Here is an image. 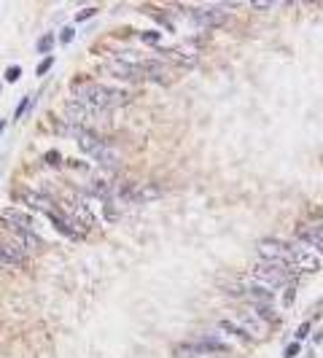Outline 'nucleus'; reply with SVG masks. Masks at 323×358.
Returning <instances> with one entry per match:
<instances>
[{
    "label": "nucleus",
    "mask_w": 323,
    "mask_h": 358,
    "mask_svg": "<svg viewBox=\"0 0 323 358\" xmlns=\"http://www.w3.org/2000/svg\"><path fill=\"white\" fill-rule=\"evenodd\" d=\"M291 253H293V267L302 269V272H315V269H320V264H323L320 253L315 248H310V245H305L302 240L291 242Z\"/></svg>",
    "instance_id": "423d86ee"
},
{
    "label": "nucleus",
    "mask_w": 323,
    "mask_h": 358,
    "mask_svg": "<svg viewBox=\"0 0 323 358\" xmlns=\"http://www.w3.org/2000/svg\"><path fill=\"white\" fill-rule=\"evenodd\" d=\"M0 218L11 226V229H35V218H33V215H27L22 210H14V207L3 210V213H0Z\"/></svg>",
    "instance_id": "ddd939ff"
},
{
    "label": "nucleus",
    "mask_w": 323,
    "mask_h": 358,
    "mask_svg": "<svg viewBox=\"0 0 323 358\" xmlns=\"http://www.w3.org/2000/svg\"><path fill=\"white\" fill-rule=\"evenodd\" d=\"M30 108V97H24L22 102H19V108H16V113H14V119H22V113Z\"/></svg>",
    "instance_id": "412c9836"
},
{
    "label": "nucleus",
    "mask_w": 323,
    "mask_h": 358,
    "mask_svg": "<svg viewBox=\"0 0 323 358\" xmlns=\"http://www.w3.org/2000/svg\"><path fill=\"white\" fill-rule=\"evenodd\" d=\"M51 65H54V57L49 54V57H43V60H41V65L35 68V73H38V75H46V73L51 70Z\"/></svg>",
    "instance_id": "6ab92c4d"
},
{
    "label": "nucleus",
    "mask_w": 323,
    "mask_h": 358,
    "mask_svg": "<svg viewBox=\"0 0 323 358\" xmlns=\"http://www.w3.org/2000/svg\"><path fill=\"white\" fill-rule=\"evenodd\" d=\"M24 197V202L33 207V210H38V213H43V215H51L60 210V202L54 200V194H43V191H33V188H27V191L22 194Z\"/></svg>",
    "instance_id": "0eeeda50"
},
{
    "label": "nucleus",
    "mask_w": 323,
    "mask_h": 358,
    "mask_svg": "<svg viewBox=\"0 0 323 358\" xmlns=\"http://www.w3.org/2000/svg\"><path fill=\"white\" fill-rule=\"evenodd\" d=\"M46 162H49V164H54V167H57V164L62 162V156L57 154V151H49V154H46Z\"/></svg>",
    "instance_id": "5701e85b"
},
{
    "label": "nucleus",
    "mask_w": 323,
    "mask_h": 358,
    "mask_svg": "<svg viewBox=\"0 0 323 358\" xmlns=\"http://www.w3.org/2000/svg\"><path fill=\"white\" fill-rule=\"evenodd\" d=\"M75 100L87 102L92 108H100V111H111V108H119L124 102H129V94L121 89L102 87V84H81V87H75Z\"/></svg>",
    "instance_id": "f03ea898"
},
{
    "label": "nucleus",
    "mask_w": 323,
    "mask_h": 358,
    "mask_svg": "<svg viewBox=\"0 0 323 358\" xmlns=\"http://www.w3.org/2000/svg\"><path fill=\"white\" fill-rule=\"evenodd\" d=\"M87 194H89V197H94V200H100V202H108L113 191L108 188V183H105V181H92V183L87 186Z\"/></svg>",
    "instance_id": "2eb2a0df"
},
{
    "label": "nucleus",
    "mask_w": 323,
    "mask_h": 358,
    "mask_svg": "<svg viewBox=\"0 0 323 358\" xmlns=\"http://www.w3.org/2000/svg\"><path fill=\"white\" fill-rule=\"evenodd\" d=\"M253 280H256V286H261V288H267V291H280V288H286L288 286V280H293V275L288 272V267H283V264H275V261H259L253 267Z\"/></svg>",
    "instance_id": "7ed1b4c3"
},
{
    "label": "nucleus",
    "mask_w": 323,
    "mask_h": 358,
    "mask_svg": "<svg viewBox=\"0 0 323 358\" xmlns=\"http://www.w3.org/2000/svg\"><path fill=\"white\" fill-rule=\"evenodd\" d=\"M310 334V323H302L299 328H297V339H305Z\"/></svg>",
    "instance_id": "393cba45"
},
{
    "label": "nucleus",
    "mask_w": 323,
    "mask_h": 358,
    "mask_svg": "<svg viewBox=\"0 0 323 358\" xmlns=\"http://www.w3.org/2000/svg\"><path fill=\"white\" fill-rule=\"evenodd\" d=\"M302 350V347H299V342H291L288 347H286V358H293V355H297Z\"/></svg>",
    "instance_id": "b1692460"
},
{
    "label": "nucleus",
    "mask_w": 323,
    "mask_h": 358,
    "mask_svg": "<svg viewBox=\"0 0 323 358\" xmlns=\"http://www.w3.org/2000/svg\"><path fill=\"white\" fill-rule=\"evenodd\" d=\"M92 16H97V8H94V6L81 8V11L75 14V22H87V19H92Z\"/></svg>",
    "instance_id": "aec40b11"
},
{
    "label": "nucleus",
    "mask_w": 323,
    "mask_h": 358,
    "mask_svg": "<svg viewBox=\"0 0 323 358\" xmlns=\"http://www.w3.org/2000/svg\"><path fill=\"white\" fill-rule=\"evenodd\" d=\"M162 57L165 60H173L175 65H183V68H194L199 60V51L194 43H180L175 49H162Z\"/></svg>",
    "instance_id": "6e6552de"
},
{
    "label": "nucleus",
    "mask_w": 323,
    "mask_h": 358,
    "mask_svg": "<svg viewBox=\"0 0 323 358\" xmlns=\"http://www.w3.org/2000/svg\"><path fill=\"white\" fill-rule=\"evenodd\" d=\"M237 326L248 334L251 342H253V339H264V337L270 334V320H264L253 307L251 310H243V313L237 315Z\"/></svg>",
    "instance_id": "39448f33"
},
{
    "label": "nucleus",
    "mask_w": 323,
    "mask_h": 358,
    "mask_svg": "<svg viewBox=\"0 0 323 358\" xmlns=\"http://www.w3.org/2000/svg\"><path fill=\"white\" fill-rule=\"evenodd\" d=\"M251 8H256V11H270V8H275V3H253Z\"/></svg>",
    "instance_id": "a878e982"
},
{
    "label": "nucleus",
    "mask_w": 323,
    "mask_h": 358,
    "mask_svg": "<svg viewBox=\"0 0 323 358\" xmlns=\"http://www.w3.org/2000/svg\"><path fill=\"white\" fill-rule=\"evenodd\" d=\"M108 73H113L116 78H124V81H148V75L140 65H127V62H119V60L108 62Z\"/></svg>",
    "instance_id": "9d476101"
},
{
    "label": "nucleus",
    "mask_w": 323,
    "mask_h": 358,
    "mask_svg": "<svg viewBox=\"0 0 323 358\" xmlns=\"http://www.w3.org/2000/svg\"><path fill=\"white\" fill-rule=\"evenodd\" d=\"M216 334L221 337V339H226V342H237V345L251 342L248 334H245L243 328L234 323V320H218V323H216Z\"/></svg>",
    "instance_id": "f8f14e48"
},
{
    "label": "nucleus",
    "mask_w": 323,
    "mask_h": 358,
    "mask_svg": "<svg viewBox=\"0 0 323 358\" xmlns=\"http://www.w3.org/2000/svg\"><path fill=\"white\" fill-rule=\"evenodd\" d=\"M3 129H6V119H0V135H3Z\"/></svg>",
    "instance_id": "cd10ccee"
},
{
    "label": "nucleus",
    "mask_w": 323,
    "mask_h": 358,
    "mask_svg": "<svg viewBox=\"0 0 323 358\" xmlns=\"http://www.w3.org/2000/svg\"><path fill=\"white\" fill-rule=\"evenodd\" d=\"M73 170H78V173H87V164H84V162H75V159H73Z\"/></svg>",
    "instance_id": "bb28decb"
},
{
    "label": "nucleus",
    "mask_w": 323,
    "mask_h": 358,
    "mask_svg": "<svg viewBox=\"0 0 323 358\" xmlns=\"http://www.w3.org/2000/svg\"><path fill=\"white\" fill-rule=\"evenodd\" d=\"M140 41L154 43V46H162V43H159V41H162V33H156V30H143V33H140Z\"/></svg>",
    "instance_id": "f3484780"
},
{
    "label": "nucleus",
    "mask_w": 323,
    "mask_h": 358,
    "mask_svg": "<svg viewBox=\"0 0 323 358\" xmlns=\"http://www.w3.org/2000/svg\"><path fill=\"white\" fill-rule=\"evenodd\" d=\"M51 46H54V33H46L41 41H38V51L41 54H46L49 57V51H51Z\"/></svg>",
    "instance_id": "dca6fc26"
},
{
    "label": "nucleus",
    "mask_w": 323,
    "mask_h": 358,
    "mask_svg": "<svg viewBox=\"0 0 323 358\" xmlns=\"http://www.w3.org/2000/svg\"><path fill=\"white\" fill-rule=\"evenodd\" d=\"M60 41H62V43H70V41H73V27H62Z\"/></svg>",
    "instance_id": "4be33fe9"
},
{
    "label": "nucleus",
    "mask_w": 323,
    "mask_h": 358,
    "mask_svg": "<svg viewBox=\"0 0 323 358\" xmlns=\"http://www.w3.org/2000/svg\"><path fill=\"white\" fill-rule=\"evenodd\" d=\"M3 78H6L8 84H14V81H19V78H22V68H19V65H11V68H6V73H3Z\"/></svg>",
    "instance_id": "a211bd4d"
},
{
    "label": "nucleus",
    "mask_w": 323,
    "mask_h": 358,
    "mask_svg": "<svg viewBox=\"0 0 323 358\" xmlns=\"http://www.w3.org/2000/svg\"><path fill=\"white\" fill-rule=\"evenodd\" d=\"M60 132L70 135L75 143H78V148L84 151V154L92 156L94 162H100L102 167H116L119 154H116V151H113V148L105 143V140L97 135V132H92V129H87V127H78V124H62Z\"/></svg>",
    "instance_id": "f257e3e1"
},
{
    "label": "nucleus",
    "mask_w": 323,
    "mask_h": 358,
    "mask_svg": "<svg viewBox=\"0 0 323 358\" xmlns=\"http://www.w3.org/2000/svg\"><path fill=\"white\" fill-rule=\"evenodd\" d=\"M299 240L305 245H310V248H315L323 256V229H320V226H312V224L302 226V229H299Z\"/></svg>",
    "instance_id": "4468645a"
},
{
    "label": "nucleus",
    "mask_w": 323,
    "mask_h": 358,
    "mask_svg": "<svg viewBox=\"0 0 323 358\" xmlns=\"http://www.w3.org/2000/svg\"><path fill=\"white\" fill-rule=\"evenodd\" d=\"M27 253L19 248L11 237H0V269L3 267H19Z\"/></svg>",
    "instance_id": "1a4fd4ad"
},
{
    "label": "nucleus",
    "mask_w": 323,
    "mask_h": 358,
    "mask_svg": "<svg viewBox=\"0 0 323 358\" xmlns=\"http://www.w3.org/2000/svg\"><path fill=\"white\" fill-rule=\"evenodd\" d=\"M256 251L264 261H275V264H283V267H293V253H291V245L288 242H280V240H259L256 242Z\"/></svg>",
    "instance_id": "20e7f679"
},
{
    "label": "nucleus",
    "mask_w": 323,
    "mask_h": 358,
    "mask_svg": "<svg viewBox=\"0 0 323 358\" xmlns=\"http://www.w3.org/2000/svg\"><path fill=\"white\" fill-rule=\"evenodd\" d=\"M8 237H11L24 253H27V251L43 248V240H41V234H38V229H11V234H8Z\"/></svg>",
    "instance_id": "9b49d317"
}]
</instances>
